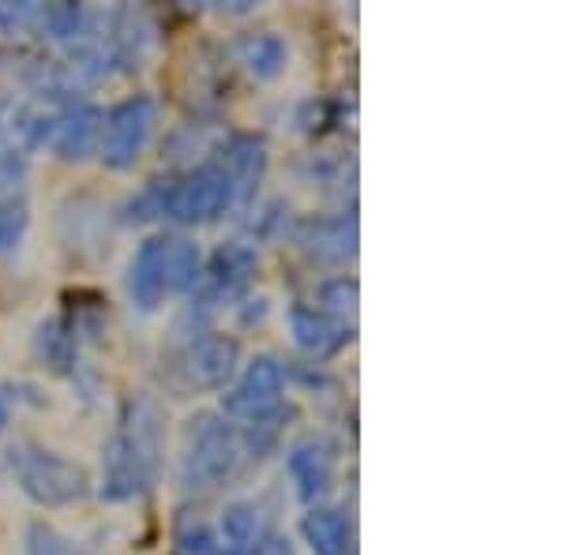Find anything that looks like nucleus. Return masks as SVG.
I'll return each instance as SVG.
<instances>
[{"mask_svg":"<svg viewBox=\"0 0 563 555\" xmlns=\"http://www.w3.org/2000/svg\"><path fill=\"white\" fill-rule=\"evenodd\" d=\"M8 469L23 488V496L38 507H71L90 491V473L79 462L31 440L8 447Z\"/></svg>","mask_w":563,"mask_h":555,"instance_id":"3","label":"nucleus"},{"mask_svg":"<svg viewBox=\"0 0 563 555\" xmlns=\"http://www.w3.org/2000/svg\"><path fill=\"white\" fill-rule=\"evenodd\" d=\"M214 166L225 173L233 188V207H244L256 199V188L267 177V140L256 132H238L214 151Z\"/></svg>","mask_w":563,"mask_h":555,"instance_id":"9","label":"nucleus"},{"mask_svg":"<svg viewBox=\"0 0 563 555\" xmlns=\"http://www.w3.org/2000/svg\"><path fill=\"white\" fill-rule=\"evenodd\" d=\"M154 124H158V102L151 95H132L117 102L102 121V140H98V158L106 169H132L147 151Z\"/></svg>","mask_w":563,"mask_h":555,"instance_id":"4","label":"nucleus"},{"mask_svg":"<svg viewBox=\"0 0 563 555\" xmlns=\"http://www.w3.org/2000/svg\"><path fill=\"white\" fill-rule=\"evenodd\" d=\"M357 214L342 211V214H327V218H308L297 230V244L312 256L316 263H331L342 267L357 256Z\"/></svg>","mask_w":563,"mask_h":555,"instance_id":"12","label":"nucleus"},{"mask_svg":"<svg viewBox=\"0 0 563 555\" xmlns=\"http://www.w3.org/2000/svg\"><path fill=\"white\" fill-rule=\"evenodd\" d=\"M214 555H256V552H241V548H225V544H218Z\"/></svg>","mask_w":563,"mask_h":555,"instance_id":"28","label":"nucleus"},{"mask_svg":"<svg viewBox=\"0 0 563 555\" xmlns=\"http://www.w3.org/2000/svg\"><path fill=\"white\" fill-rule=\"evenodd\" d=\"M26 230H31V207H26V199L0 203V256H12L23 244Z\"/></svg>","mask_w":563,"mask_h":555,"instance_id":"23","label":"nucleus"},{"mask_svg":"<svg viewBox=\"0 0 563 555\" xmlns=\"http://www.w3.org/2000/svg\"><path fill=\"white\" fill-rule=\"evenodd\" d=\"M282 398H286V364L275 353H256L238 384L222 395V417L238 424H256L267 417L282 413Z\"/></svg>","mask_w":563,"mask_h":555,"instance_id":"5","label":"nucleus"},{"mask_svg":"<svg viewBox=\"0 0 563 555\" xmlns=\"http://www.w3.org/2000/svg\"><path fill=\"white\" fill-rule=\"evenodd\" d=\"M230 207H233V188L211 158H207L203 166L188 169L185 177L169 180V192H166L169 222L207 225V222H218Z\"/></svg>","mask_w":563,"mask_h":555,"instance_id":"6","label":"nucleus"},{"mask_svg":"<svg viewBox=\"0 0 563 555\" xmlns=\"http://www.w3.org/2000/svg\"><path fill=\"white\" fill-rule=\"evenodd\" d=\"M289 334L294 345L312 360H331L353 342V326L323 315L316 304H294L289 308Z\"/></svg>","mask_w":563,"mask_h":555,"instance_id":"13","label":"nucleus"},{"mask_svg":"<svg viewBox=\"0 0 563 555\" xmlns=\"http://www.w3.org/2000/svg\"><path fill=\"white\" fill-rule=\"evenodd\" d=\"M0 106H4V98H0Z\"/></svg>","mask_w":563,"mask_h":555,"instance_id":"30","label":"nucleus"},{"mask_svg":"<svg viewBox=\"0 0 563 555\" xmlns=\"http://www.w3.org/2000/svg\"><path fill=\"white\" fill-rule=\"evenodd\" d=\"M316 300H320L316 308H320L323 315L353 326V320H357V304H361V286H357V278H346V275L327 278L323 286L316 289Z\"/></svg>","mask_w":563,"mask_h":555,"instance_id":"21","label":"nucleus"},{"mask_svg":"<svg viewBox=\"0 0 563 555\" xmlns=\"http://www.w3.org/2000/svg\"><path fill=\"white\" fill-rule=\"evenodd\" d=\"M23 544H26V555H79L76 544H71L53 522H42V518L26 525Z\"/></svg>","mask_w":563,"mask_h":555,"instance_id":"24","label":"nucleus"},{"mask_svg":"<svg viewBox=\"0 0 563 555\" xmlns=\"http://www.w3.org/2000/svg\"><path fill=\"white\" fill-rule=\"evenodd\" d=\"M241 462V440L233 421L222 413H199L188 421L180 440L177 477L185 491H211L233 477Z\"/></svg>","mask_w":563,"mask_h":555,"instance_id":"2","label":"nucleus"},{"mask_svg":"<svg viewBox=\"0 0 563 555\" xmlns=\"http://www.w3.org/2000/svg\"><path fill=\"white\" fill-rule=\"evenodd\" d=\"M8 428V406H4V398H0V432Z\"/></svg>","mask_w":563,"mask_h":555,"instance_id":"29","label":"nucleus"},{"mask_svg":"<svg viewBox=\"0 0 563 555\" xmlns=\"http://www.w3.org/2000/svg\"><path fill=\"white\" fill-rule=\"evenodd\" d=\"M102 121L106 113L90 102H76V106H65L57 109L53 116V129H49V147L57 154L60 162H87L90 154H98V140H102Z\"/></svg>","mask_w":563,"mask_h":555,"instance_id":"11","label":"nucleus"},{"mask_svg":"<svg viewBox=\"0 0 563 555\" xmlns=\"http://www.w3.org/2000/svg\"><path fill=\"white\" fill-rule=\"evenodd\" d=\"M241 364V342L230 334H199L180 349L174 364V379L188 395H203V390H225L238 379Z\"/></svg>","mask_w":563,"mask_h":555,"instance_id":"7","label":"nucleus"},{"mask_svg":"<svg viewBox=\"0 0 563 555\" xmlns=\"http://www.w3.org/2000/svg\"><path fill=\"white\" fill-rule=\"evenodd\" d=\"M87 26V12L79 4H68V0H60V4H42V15H38V38L53 42V45H68L84 34Z\"/></svg>","mask_w":563,"mask_h":555,"instance_id":"20","label":"nucleus"},{"mask_svg":"<svg viewBox=\"0 0 563 555\" xmlns=\"http://www.w3.org/2000/svg\"><path fill=\"white\" fill-rule=\"evenodd\" d=\"M34 349L53 371H71L79 364V326L68 315H49L34 331Z\"/></svg>","mask_w":563,"mask_h":555,"instance_id":"16","label":"nucleus"},{"mask_svg":"<svg viewBox=\"0 0 563 555\" xmlns=\"http://www.w3.org/2000/svg\"><path fill=\"white\" fill-rule=\"evenodd\" d=\"M166 462V417L151 395H129L102 447V499L132 503L147 496Z\"/></svg>","mask_w":563,"mask_h":555,"instance_id":"1","label":"nucleus"},{"mask_svg":"<svg viewBox=\"0 0 563 555\" xmlns=\"http://www.w3.org/2000/svg\"><path fill=\"white\" fill-rule=\"evenodd\" d=\"M256 555H297V552H294V544H289L286 536H278V533H267V536H263V541H260Z\"/></svg>","mask_w":563,"mask_h":555,"instance_id":"27","label":"nucleus"},{"mask_svg":"<svg viewBox=\"0 0 563 555\" xmlns=\"http://www.w3.org/2000/svg\"><path fill=\"white\" fill-rule=\"evenodd\" d=\"M162 248L166 236H147L129 263V297L140 312H158L166 304V281H162Z\"/></svg>","mask_w":563,"mask_h":555,"instance_id":"14","label":"nucleus"},{"mask_svg":"<svg viewBox=\"0 0 563 555\" xmlns=\"http://www.w3.org/2000/svg\"><path fill=\"white\" fill-rule=\"evenodd\" d=\"M174 555H214L218 552V533L192 511H180L174 522Z\"/></svg>","mask_w":563,"mask_h":555,"instance_id":"22","label":"nucleus"},{"mask_svg":"<svg viewBox=\"0 0 563 555\" xmlns=\"http://www.w3.org/2000/svg\"><path fill=\"white\" fill-rule=\"evenodd\" d=\"M42 0H0V31L4 34H31L38 31Z\"/></svg>","mask_w":563,"mask_h":555,"instance_id":"26","label":"nucleus"},{"mask_svg":"<svg viewBox=\"0 0 563 555\" xmlns=\"http://www.w3.org/2000/svg\"><path fill=\"white\" fill-rule=\"evenodd\" d=\"M286 469L297 488V499L308 507H320L327 491L334 488V447L323 435H305L286 451Z\"/></svg>","mask_w":563,"mask_h":555,"instance_id":"10","label":"nucleus"},{"mask_svg":"<svg viewBox=\"0 0 563 555\" xmlns=\"http://www.w3.org/2000/svg\"><path fill=\"white\" fill-rule=\"evenodd\" d=\"M301 536L312 555H350L353 552V522L339 507H308L301 518Z\"/></svg>","mask_w":563,"mask_h":555,"instance_id":"15","label":"nucleus"},{"mask_svg":"<svg viewBox=\"0 0 563 555\" xmlns=\"http://www.w3.org/2000/svg\"><path fill=\"white\" fill-rule=\"evenodd\" d=\"M263 518L256 503H230L222 511V522H218V544L225 548H241V552H256L263 541Z\"/></svg>","mask_w":563,"mask_h":555,"instance_id":"19","label":"nucleus"},{"mask_svg":"<svg viewBox=\"0 0 563 555\" xmlns=\"http://www.w3.org/2000/svg\"><path fill=\"white\" fill-rule=\"evenodd\" d=\"M260 270V252L252 241H225L214 252L211 263L199 270V281L192 289V312H211L214 304L238 300L249 289L252 275Z\"/></svg>","mask_w":563,"mask_h":555,"instance_id":"8","label":"nucleus"},{"mask_svg":"<svg viewBox=\"0 0 563 555\" xmlns=\"http://www.w3.org/2000/svg\"><path fill=\"white\" fill-rule=\"evenodd\" d=\"M238 57H241V65L249 68L256 79H278L282 71H286L289 45L275 31L244 34V38L238 42Z\"/></svg>","mask_w":563,"mask_h":555,"instance_id":"18","label":"nucleus"},{"mask_svg":"<svg viewBox=\"0 0 563 555\" xmlns=\"http://www.w3.org/2000/svg\"><path fill=\"white\" fill-rule=\"evenodd\" d=\"M174 180V177H169ZM169 180H151V185L140 188V196L129 199L124 214L129 222H154V218H166V192H169Z\"/></svg>","mask_w":563,"mask_h":555,"instance_id":"25","label":"nucleus"},{"mask_svg":"<svg viewBox=\"0 0 563 555\" xmlns=\"http://www.w3.org/2000/svg\"><path fill=\"white\" fill-rule=\"evenodd\" d=\"M199 270H203V256L199 244L188 236H166L162 248V281H166V297H185L196 289Z\"/></svg>","mask_w":563,"mask_h":555,"instance_id":"17","label":"nucleus"}]
</instances>
